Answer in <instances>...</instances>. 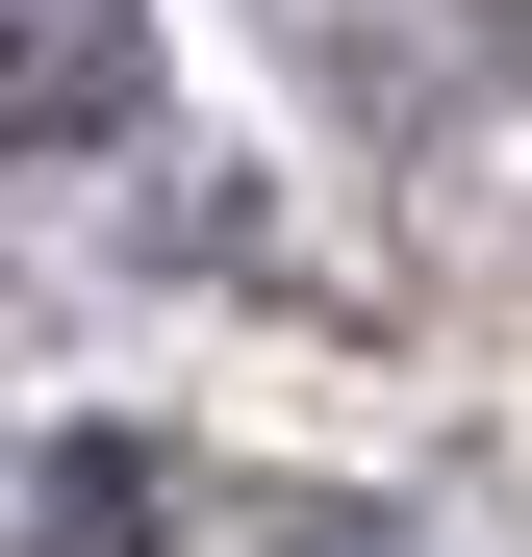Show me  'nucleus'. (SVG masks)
Segmentation results:
<instances>
[{
  "label": "nucleus",
  "instance_id": "obj_1",
  "mask_svg": "<svg viewBox=\"0 0 532 557\" xmlns=\"http://www.w3.org/2000/svg\"><path fill=\"white\" fill-rule=\"evenodd\" d=\"M152 102V0H0V152H102Z\"/></svg>",
  "mask_w": 532,
  "mask_h": 557
},
{
  "label": "nucleus",
  "instance_id": "obj_2",
  "mask_svg": "<svg viewBox=\"0 0 532 557\" xmlns=\"http://www.w3.org/2000/svg\"><path fill=\"white\" fill-rule=\"evenodd\" d=\"M26 557H152V456H127V431H76L51 482H26Z\"/></svg>",
  "mask_w": 532,
  "mask_h": 557
},
{
  "label": "nucleus",
  "instance_id": "obj_3",
  "mask_svg": "<svg viewBox=\"0 0 532 557\" xmlns=\"http://www.w3.org/2000/svg\"><path fill=\"white\" fill-rule=\"evenodd\" d=\"M280 557H381V532H355V507H280Z\"/></svg>",
  "mask_w": 532,
  "mask_h": 557
}]
</instances>
